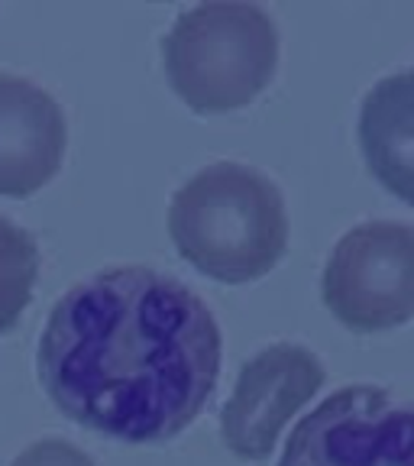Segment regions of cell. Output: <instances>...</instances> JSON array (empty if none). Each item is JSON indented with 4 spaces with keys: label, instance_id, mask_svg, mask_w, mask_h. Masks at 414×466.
<instances>
[{
    "label": "cell",
    "instance_id": "cell-1",
    "mask_svg": "<svg viewBox=\"0 0 414 466\" xmlns=\"http://www.w3.org/2000/svg\"><path fill=\"white\" fill-rule=\"evenodd\" d=\"M220 328L188 285L146 266L97 272L52 308L39 382L81 428L166 444L214 399Z\"/></svg>",
    "mask_w": 414,
    "mask_h": 466
},
{
    "label": "cell",
    "instance_id": "cell-2",
    "mask_svg": "<svg viewBox=\"0 0 414 466\" xmlns=\"http://www.w3.org/2000/svg\"><path fill=\"white\" fill-rule=\"evenodd\" d=\"M168 233L197 272L243 285L278 266L288 247V214L269 175L240 162H214L175 191Z\"/></svg>",
    "mask_w": 414,
    "mask_h": 466
},
{
    "label": "cell",
    "instance_id": "cell-3",
    "mask_svg": "<svg viewBox=\"0 0 414 466\" xmlns=\"http://www.w3.org/2000/svg\"><path fill=\"white\" fill-rule=\"evenodd\" d=\"M166 78L195 114L240 110L269 85L278 33L256 4H201L185 10L162 39Z\"/></svg>",
    "mask_w": 414,
    "mask_h": 466
},
{
    "label": "cell",
    "instance_id": "cell-4",
    "mask_svg": "<svg viewBox=\"0 0 414 466\" xmlns=\"http://www.w3.org/2000/svg\"><path fill=\"white\" fill-rule=\"evenodd\" d=\"M320 291L330 314L359 334L414 320V227L366 220L343 233L324 266Z\"/></svg>",
    "mask_w": 414,
    "mask_h": 466
},
{
    "label": "cell",
    "instance_id": "cell-5",
    "mask_svg": "<svg viewBox=\"0 0 414 466\" xmlns=\"http://www.w3.org/2000/svg\"><path fill=\"white\" fill-rule=\"evenodd\" d=\"M278 466H414V401L382 386H347L305 415Z\"/></svg>",
    "mask_w": 414,
    "mask_h": 466
},
{
    "label": "cell",
    "instance_id": "cell-6",
    "mask_svg": "<svg viewBox=\"0 0 414 466\" xmlns=\"http://www.w3.org/2000/svg\"><path fill=\"white\" fill-rule=\"evenodd\" d=\"M324 363L298 343H272L247 360L220 411V434L240 460H266L285 424L324 386Z\"/></svg>",
    "mask_w": 414,
    "mask_h": 466
},
{
    "label": "cell",
    "instance_id": "cell-7",
    "mask_svg": "<svg viewBox=\"0 0 414 466\" xmlns=\"http://www.w3.org/2000/svg\"><path fill=\"white\" fill-rule=\"evenodd\" d=\"M66 114L20 75H0V195L26 198L56 178L66 156Z\"/></svg>",
    "mask_w": 414,
    "mask_h": 466
},
{
    "label": "cell",
    "instance_id": "cell-8",
    "mask_svg": "<svg viewBox=\"0 0 414 466\" xmlns=\"http://www.w3.org/2000/svg\"><path fill=\"white\" fill-rule=\"evenodd\" d=\"M359 149L376 182L414 208V68L386 75L366 91Z\"/></svg>",
    "mask_w": 414,
    "mask_h": 466
},
{
    "label": "cell",
    "instance_id": "cell-9",
    "mask_svg": "<svg viewBox=\"0 0 414 466\" xmlns=\"http://www.w3.org/2000/svg\"><path fill=\"white\" fill-rule=\"evenodd\" d=\"M39 279V247L23 227L0 218V334L16 328Z\"/></svg>",
    "mask_w": 414,
    "mask_h": 466
},
{
    "label": "cell",
    "instance_id": "cell-10",
    "mask_svg": "<svg viewBox=\"0 0 414 466\" xmlns=\"http://www.w3.org/2000/svg\"><path fill=\"white\" fill-rule=\"evenodd\" d=\"M10 466H95V460L75 444H68V441L45 437V441H36L33 447H26Z\"/></svg>",
    "mask_w": 414,
    "mask_h": 466
}]
</instances>
